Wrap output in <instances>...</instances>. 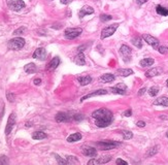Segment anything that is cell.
<instances>
[{
  "mask_svg": "<svg viewBox=\"0 0 168 165\" xmlns=\"http://www.w3.org/2000/svg\"><path fill=\"white\" fill-rule=\"evenodd\" d=\"M92 117L95 119V124L97 127L104 128L112 124L113 113L106 109H99L92 113Z\"/></svg>",
  "mask_w": 168,
  "mask_h": 165,
  "instance_id": "cell-1",
  "label": "cell"
},
{
  "mask_svg": "<svg viewBox=\"0 0 168 165\" xmlns=\"http://www.w3.org/2000/svg\"><path fill=\"white\" fill-rule=\"evenodd\" d=\"M25 45V39L22 38V37H15V38L10 39L7 44L9 50L13 51H19Z\"/></svg>",
  "mask_w": 168,
  "mask_h": 165,
  "instance_id": "cell-2",
  "label": "cell"
},
{
  "mask_svg": "<svg viewBox=\"0 0 168 165\" xmlns=\"http://www.w3.org/2000/svg\"><path fill=\"white\" fill-rule=\"evenodd\" d=\"M97 148L100 149V150H113V149H116V147L120 145V142H110V140H103V142H98L96 143Z\"/></svg>",
  "mask_w": 168,
  "mask_h": 165,
  "instance_id": "cell-3",
  "label": "cell"
},
{
  "mask_svg": "<svg viewBox=\"0 0 168 165\" xmlns=\"http://www.w3.org/2000/svg\"><path fill=\"white\" fill-rule=\"evenodd\" d=\"M83 32V29L77 27V28H67L65 29L64 31V35L67 39H74L77 38V36H80Z\"/></svg>",
  "mask_w": 168,
  "mask_h": 165,
  "instance_id": "cell-4",
  "label": "cell"
},
{
  "mask_svg": "<svg viewBox=\"0 0 168 165\" xmlns=\"http://www.w3.org/2000/svg\"><path fill=\"white\" fill-rule=\"evenodd\" d=\"M7 5L10 9L15 10V12H20L22 9L26 6L23 0H7Z\"/></svg>",
  "mask_w": 168,
  "mask_h": 165,
  "instance_id": "cell-5",
  "label": "cell"
},
{
  "mask_svg": "<svg viewBox=\"0 0 168 165\" xmlns=\"http://www.w3.org/2000/svg\"><path fill=\"white\" fill-rule=\"evenodd\" d=\"M118 27H119V24H113L112 26L105 27L101 32V39H104V38H106V37L112 36V35L116 32V29H118Z\"/></svg>",
  "mask_w": 168,
  "mask_h": 165,
  "instance_id": "cell-6",
  "label": "cell"
},
{
  "mask_svg": "<svg viewBox=\"0 0 168 165\" xmlns=\"http://www.w3.org/2000/svg\"><path fill=\"white\" fill-rule=\"evenodd\" d=\"M142 38L145 39V41L148 44L150 45H152L154 48H159V40L156 38V37L152 36V35H148V34H143L142 35Z\"/></svg>",
  "mask_w": 168,
  "mask_h": 165,
  "instance_id": "cell-7",
  "label": "cell"
},
{
  "mask_svg": "<svg viewBox=\"0 0 168 165\" xmlns=\"http://www.w3.org/2000/svg\"><path fill=\"white\" fill-rule=\"evenodd\" d=\"M16 124V113H10V116L9 117V120H7V124L6 127H5V134L9 135L10 132H12L13 126Z\"/></svg>",
  "mask_w": 168,
  "mask_h": 165,
  "instance_id": "cell-8",
  "label": "cell"
},
{
  "mask_svg": "<svg viewBox=\"0 0 168 165\" xmlns=\"http://www.w3.org/2000/svg\"><path fill=\"white\" fill-rule=\"evenodd\" d=\"M34 59H38L40 61H43L45 60V58H47V51H45V48H38L35 50V52L33 53V55H32Z\"/></svg>",
  "mask_w": 168,
  "mask_h": 165,
  "instance_id": "cell-9",
  "label": "cell"
},
{
  "mask_svg": "<svg viewBox=\"0 0 168 165\" xmlns=\"http://www.w3.org/2000/svg\"><path fill=\"white\" fill-rule=\"evenodd\" d=\"M82 152L85 156L87 157H96L97 156V150L92 147H86V145H84L83 149H82Z\"/></svg>",
  "mask_w": 168,
  "mask_h": 165,
  "instance_id": "cell-10",
  "label": "cell"
},
{
  "mask_svg": "<svg viewBox=\"0 0 168 165\" xmlns=\"http://www.w3.org/2000/svg\"><path fill=\"white\" fill-rule=\"evenodd\" d=\"M94 13V9L92 6H89V5H85L83 6L80 10L78 12V17L80 18H84L87 15H92Z\"/></svg>",
  "mask_w": 168,
  "mask_h": 165,
  "instance_id": "cell-11",
  "label": "cell"
},
{
  "mask_svg": "<svg viewBox=\"0 0 168 165\" xmlns=\"http://www.w3.org/2000/svg\"><path fill=\"white\" fill-rule=\"evenodd\" d=\"M120 52L121 54L123 55L124 57V60L125 61H128V58L130 59V56H131V53H132V50L130 48L128 45H123L120 48Z\"/></svg>",
  "mask_w": 168,
  "mask_h": 165,
  "instance_id": "cell-12",
  "label": "cell"
},
{
  "mask_svg": "<svg viewBox=\"0 0 168 165\" xmlns=\"http://www.w3.org/2000/svg\"><path fill=\"white\" fill-rule=\"evenodd\" d=\"M70 120V116L67 113H59L56 116V121L58 123H62V122H68Z\"/></svg>",
  "mask_w": 168,
  "mask_h": 165,
  "instance_id": "cell-13",
  "label": "cell"
},
{
  "mask_svg": "<svg viewBox=\"0 0 168 165\" xmlns=\"http://www.w3.org/2000/svg\"><path fill=\"white\" fill-rule=\"evenodd\" d=\"M59 64H60V59H59V57H55V58H53L52 61L48 64V70H50V71L55 70L57 67L59 66Z\"/></svg>",
  "mask_w": 168,
  "mask_h": 165,
  "instance_id": "cell-14",
  "label": "cell"
},
{
  "mask_svg": "<svg viewBox=\"0 0 168 165\" xmlns=\"http://www.w3.org/2000/svg\"><path fill=\"white\" fill-rule=\"evenodd\" d=\"M105 94H107V91H106V90H103V89H101V90H97V91L93 92V93L88 94V95H86V96L82 97V99H80V101H84V100H86V99L90 98V97L98 96V95H105Z\"/></svg>",
  "mask_w": 168,
  "mask_h": 165,
  "instance_id": "cell-15",
  "label": "cell"
},
{
  "mask_svg": "<svg viewBox=\"0 0 168 165\" xmlns=\"http://www.w3.org/2000/svg\"><path fill=\"white\" fill-rule=\"evenodd\" d=\"M74 63L77 64V65H85L86 64V59H85V56H84V54L80 52L78 53L77 56L74 57Z\"/></svg>",
  "mask_w": 168,
  "mask_h": 165,
  "instance_id": "cell-16",
  "label": "cell"
},
{
  "mask_svg": "<svg viewBox=\"0 0 168 165\" xmlns=\"http://www.w3.org/2000/svg\"><path fill=\"white\" fill-rule=\"evenodd\" d=\"M116 74L120 77H129V75L133 74V70L130 68H120L116 70Z\"/></svg>",
  "mask_w": 168,
  "mask_h": 165,
  "instance_id": "cell-17",
  "label": "cell"
},
{
  "mask_svg": "<svg viewBox=\"0 0 168 165\" xmlns=\"http://www.w3.org/2000/svg\"><path fill=\"white\" fill-rule=\"evenodd\" d=\"M154 105H161V106H168V97L162 96L154 101Z\"/></svg>",
  "mask_w": 168,
  "mask_h": 165,
  "instance_id": "cell-18",
  "label": "cell"
},
{
  "mask_svg": "<svg viewBox=\"0 0 168 165\" xmlns=\"http://www.w3.org/2000/svg\"><path fill=\"white\" fill-rule=\"evenodd\" d=\"M100 81L103 83H110V82H113L115 81V75L112 74H103L100 77Z\"/></svg>",
  "mask_w": 168,
  "mask_h": 165,
  "instance_id": "cell-19",
  "label": "cell"
},
{
  "mask_svg": "<svg viewBox=\"0 0 168 165\" xmlns=\"http://www.w3.org/2000/svg\"><path fill=\"white\" fill-rule=\"evenodd\" d=\"M78 83L80 84V86H87L92 82V77H77Z\"/></svg>",
  "mask_w": 168,
  "mask_h": 165,
  "instance_id": "cell-20",
  "label": "cell"
},
{
  "mask_svg": "<svg viewBox=\"0 0 168 165\" xmlns=\"http://www.w3.org/2000/svg\"><path fill=\"white\" fill-rule=\"evenodd\" d=\"M154 59H152V58H145V59H142L141 61L139 62V64H140V66H142V67H148V66H152L154 64Z\"/></svg>",
  "mask_w": 168,
  "mask_h": 165,
  "instance_id": "cell-21",
  "label": "cell"
},
{
  "mask_svg": "<svg viewBox=\"0 0 168 165\" xmlns=\"http://www.w3.org/2000/svg\"><path fill=\"white\" fill-rule=\"evenodd\" d=\"M82 139V134L80 133H73L71 135H69L68 138H67V142H78V140Z\"/></svg>",
  "mask_w": 168,
  "mask_h": 165,
  "instance_id": "cell-22",
  "label": "cell"
},
{
  "mask_svg": "<svg viewBox=\"0 0 168 165\" xmlns=\"http://www.w3.org/2000/svg\"><path fill=\"white\" fill-rule=\"evenodd\" d=\"M156 12H157V13H158V15H160V16H164V17H166V16H168V9H166V7L162 6V5H157Z\"/></svg>",
  "mask_w": 168,
  "mask_h": 165,
  "instance_id": "cell-23",
  "label": "cell"
},
{
  "mask_svg": "<svg viewBox=\"0 0 168 165\" xmlns=\"http://www.w3.org/2000/svg\"><path fill=\"white\" fill-rule=\"evenodd\" d=\"M24 70H25L27 74H34V72H36V66H35L34 63H29L25 65Z\"/></svg>",
  "mask_w": 168,
  "mask_h": 165,
  "instance_id": "cell-24",
  "label": "cell"
},
{
  "mask_svg": "<svg viewBox=\"0 0 168 165\" xmlns=\"http://www.w3.org/2000/svg\"><path fill=\"white\" fill-rule=\"evenodd\" d=\"M47 137V134L42 131H36L32 134V138L33 139H36V140H39V139H43Z\"/></svg>",
  "mask_w": 168,
  "mask_h": 165,
  "instance_id": "cell-25",
  "label": "cell"
},
{
  "mask_svg": "<svg viewBox=\"0 0 168 165\" xmlns=\"http://www.w3.org/2000/svg\"><path fill=\"white\" fill-rule=\"evenodd\" d=\"M159 74V69L158 68H152L150 70H148L145 72V77H156V75Z\"/></svg>",
  "mask_w": 168,
  "mask_h": 165,
  "instance_id": "cell-26",
  "label": "cell"
},
{
  "mask_svg": "<svg viewBox=\"0 0 168 165\" xmlns=\"http://www.w3.org/2000/svg\"><path fill=\"white\" fill-rule=\"evenodd\" d=\"M132 44H133L135 47L136 48H140L142 47V41H141V38H140L139 36H135V37H133L132 38Z\"/></svg>",
  "mask_w": 168,
  "mask_h": 165,
  "instance_id": "cell-27",
  "label": "cell"
},
{
  "mask_svg": "<svg viewBox=\"0 0 168 165\" xmlns=\"http://www.w3.org/2000/svg\"><path fill=\"white\" fill-rule=\"evenodd\" d=\"M66 160H67V163L68 164H78L80 163L78 159L75 156H67Z\"/></svg>",
  "mask_w": 168,
  "mask_h": 165,
  "instance_id": "cell-28",
  "label": "cell"
},
{
  "mask_svg": "<svg viewBox=\"0 0 168 165\" xmlns=\"http://www.w3.org/2000/svg\"><path fill=\"white\" fill-rule=\"evenodd\" d=\"M158 149H159L158 145H156V147L151 148L150 150L148 151V153H147V157H152V156L156 155V154L158 153Z\"/></svg>",
  "mask_w": 168,
  "mask_h": 165,
  "instance_id": "cell-29",
  "label": "cell"
},
{
  "mask_svg": "<svg viewBox=\"0 0 168 165\" xmlns=\"http://www.w3.org/2000/svg\"><path fill=\"white\" fill-rule=\"evenodd\" d=\"M122 134H123V136H124V139H131L132 137H133V133L128 130L122 131Z\"/></svg>",
  "mask_w": 168,
  "mask_h": 165,
  "instance_id": "cell-30",
  "label": "cell"
},
{
  "mask_svg": "<svg viewBox=\"0 0 168 165\" xmlns=\"http://www.w3.org/2000/svg\"><path fill=\"white\" fill-rule=\"evenodd\" d=\"M110 160H112V157L110 156H103V157H101L100 159H98V163L99 164L107 163V162H109Z\"/></svg>",
  "mask_w": 168,
  "mask_h": 165,
  "instance_id": "cell-31",
  "label": "cell"
},
{
  "mask_svg": "<svg viewBox=\"0 0 168 165\" xmlns=\"http://www.w3.org/2000/svg\"><path fill=\"white\" fill-rule=\"evenodd\" d=\"M100 20H101L102 22H108V21L113 20V16L104 15V13H102V15H100Z\"/></svg>",
  "mask_w": 168,
  "mask_h": 165,
  "instance_id": "cell-32",
  "label": "cell"
},
{
  "mask_svg": "<svg viewBox=\"0 0 168 165\" xmlns=\"http://www.w3.org/2000/svg\"><path fill=\"white\" fill-rule=\"evenodd\" d=\"M159 93V88L158 87H152L150 88V90H148V94H150L151 96H157V94Z\"/></svg>",
  "mask_w": 168,
  "mask_h": 165,
  "instance_id": "cell-33",
  "label": "cell"
},
{
  "mask_svg": "<svg viewBox=\"0 0 168 165\" xmlns=\"http://www.w3.org/2000/svg\"><path fill=\"white\" fill-rule=\"evenodd\" d=\"M110 91H112L113 93H115V94H120V95H124V94L126 93V91H123V90H121V89H119L116 87L110 88Z\"/></svg>",
  "mask_w": 168,
  "mask_h": 165,
  "instance_id": "cell-34",
  "label": "cell"
},
{
  "mask_svg": "<svg viewBox=\"0 0 168 165\" xmlns=\"http://www.w3.org/2000/svg\"><path fill=\"white\" fill-rule=\"evenodd\" d=\"M9 163V161L6 156H4V155L0 156V165H7Z\"/></svg>",
  "mask_w": 168,
  "mask_h": 165,
  "instance_id": "cell-35",
  "label": "cell"
},
{
  "mask_svg": "<svg viewBox=\"0 0 168 165\" xmlns=\"http://www.w3.org/2000/svg\"><path fill=\"white\" fill-rule=\"evenodd\" d=\"M54 156H55V158H56V160H57V162H58L59 164H68L67 163V160H65V159H62L60 156L59 155H57V154H54Z\"/></svg>",
  "mask_w": 168,
  "mask_h": 165,
  "instance_id": "cell-36",
  "label": "cell"
},
{
  "mask_svg": "<svg viewBox=\"0 0 168 165\" xmlns=\"http://www.w3.org/2000/svg\"><path fill=\"white\" fill-rule=\"evenodd\" d=\"M27 29L25 28V27H21V28L17 29V30H15V32H13V34L15 35H21V34H24L26 32Z\"/></svg>",
  "mask_w": 168,
  "mask_h": 165,
  "instance_id": "cell-37",
  "label": "cell"
},
{
  "mask_svg": "<svg viewBox=\"0 0 168 165\" xmlns=\"http://www.w3.org/2000/svg\"><path fill=\"white\" fill-rule=\"evenodd\" d=\"M157 50L159 51L160 54H167L168 53V48L167 47H162L161 45V47H159Z\"/></svg>",
  "mask_w": 168,
  "mask_h": 165,
  "instance_id": "cell-38",
  "label": "cell"
},
{
  "mask_svg": "<svg viewBox=\"0 0 168 165\" xmlns=\"http://www.w3.org/2000/svg\"><path fill=\"white\" fill-rule=\"evenodd\" d=\"M84 115H82V113H77V115H74L73 116V119L75 121H82V120H84Z\"/></svg>",
  "mask_w": 168,
  "mask_h": 165,
  "instance_id": "cell-39",
  "label": "cell"
},
{
  "mask_svg": "<svg viewBox=\"0 0 168 165\" xmlns=\"http://www.w3.org/2000/svg\"><path fill=\"white\" fill-rule=\"evenodd\" d=\"M6 97H7V99H9V102H13V101H15V98H16L15 94H13V93H7Z\"/></svg>",
  "mask_w": 168,
  "mask_h": 165,
  "instance_id": "cell-40",
  "label": "cell"
},
{
  "mask_svg": "<svg viewBox=\"0 0 168 165\" xmlns=\"http://www.w3.org/2000/svg\"><path fill=\"white\" fill-rule=\"evenodd\" d=\"M116 87L119 88V89H121V90H123V91L127 90V86L125 85V84H119V85H116Z\"/></svg>",
  "mask_w": 168,
  "mask_h": 165,
  "instance_id": "cell-41",
  "label": "cell"
},
{
  "mask_svg": "<svg viewBox=\"0 0 168 165\" xmlns=\"http://www.w3.org/2000/svg\"><path fill=\"white\" fill-rule=\"evenodd\" d=\"M116 164H123V165H127V164H128V163H127L126 161L122 160V159H116Z\"/></svg>",
  "mask_w": 168,
  "mask_h": 165,
  "instance_id": "cell-42",
  "label": "cell"
},
{
  "mask_svg": "<svg viewBox=\"0 0 168 165\" xmlns=\"http://www.w3.org/2000/svg\"><path fill=\"white\" fill-rule=\"evenodd\" d=\"M132 115V110L131 109H127L125 113H124V116L125 117H130V116Z\"/></svg>",
  "mask_w": 168,
  "mask_h": 165,
  "instance_id": "cell-43",
  "label": "cell"
},
{
  "mask_svg": "<svg viewBox=\"0 0 168 165\" xmlns=\"http://www.w3.org/2000/svg\"><path fill=\"white\" fill-rule=\"evenodd\" d=\"M33 83H34V85L39 86L40 84H41V80H40V78H35V80L33 81Z\"/></svg>",
  "mask_w": 168,
  "mask_h": 165,
  "instance_id": "cell-44",
  "label": "cell"
},
{
  "mask_svg": "<svg viewBox=\"0 0 168 165\" xmlns=\"http://www.w3.org/2000/svg\"><path fill=\"white\" fill-rule=\"evenodd\" d=\"M145 91H147V89H145V88H141V89L139 90V92H138V95H139V96L143 95V94L145 93Z\"/></svg>",
  "mask_w": 168,
  "mask_h": 165,
  "instance_id": "cell-45",
  "label": "cell"
},
{
  "mask_svg": "<svg viewBox=\"0 0 168 165\" xmlns=\"http://www.w3.org/2000/svg\"><path fill=\"white\" fill-rule=\"evenodd\" d=\"M136 124H137L138 127H145V122H143V121H138Z\"/></svg>",
  "mask_w": 168,
  "mask_h": 165,
  "instance_id": "cell-46",
  "label": "cell"
},
{
  "mask_svg": "<svg viewBox=\"0 0 168 165\" xmlns=\"http://www.w3.org/2000/svg\"><path fill=\"white\" fill-rule=\"evenodd\" d=\"M88 164H99V163H98V160H97V159H92V160L88 162Z\"/></svg>",
  "mask_w": 168,
  "mask_h": 165,
  "instance_id": "cell-47",
  "label": "cell"
},
{
  "mask_svg": "<svg viewBox=\"0 0 168 165\" xmlns=\"http://www.w3.org/2000/svg\"><path fill=\"white\" fill-rule=\"evenodd\" d=\"M60 1H61L62 4H69L70 2L72 1V0H60Z\"/></svg>",
  "mask_w": 168,
  "mask_h": 165,
  "instance_id": "cell-48",
  "label": "cell"
},
{
  "mask_svg": "<svg viewBox=\"0 0 168 165\" xmlns=\"http://www.w3.org/2000/svg\"><path fill=\"white\" fill-rule=\"evenodd\" d=\"M147 1H148V0H136L137 3H138V4H140V5L143 4V3H145V2H147Z\"/></svg>",
  "mask_w": 168,
  "mask_h": 165,
  "instance_id": "cell-49",
  "label": "cell"
},
{
  "mask_svg": "<svg viewBox=\"0 0 168 165\" xmlns=\"http://www.w3.org/2000/svg\"><path fill=\"white\" fill-rule=\"evenodd\" d=\"M160 118H161V119H168V117H166V115H162V116H160Z\"/></svg>",
  "mask_w": 168,
  "mask_h": 165,
  "instance_id": "cell-50",
  "label": "cell"
},
{
  "mask_svg": "<svg viewBox=\"0 0 168 165\" xmlns=\"http://www.w3.org/2000/svg\"><path fill=\"white\" fill-rule=\"evenodd\" d=\"M166 136H167V138H168V131H167V133H166Z\"/></svg>",
  "mask_w": 168,
  "mask_h": 165,
  "instance_id": "cell-51",
  "label": "cell"
},
{
  "mask_svg": "<svg viewBox=\"0 0 168 165\" xmlns=\"http://www.w3.org/2000/svg\"><path fill=\"white\" fill-rule=\"evenodd\" d=\"M166 85H167V87H168V80H167V82H166Z\"/></svg>",
  "mask_w": 168,
  "mask_h": 165,
  "instance_id": "cell-52",
  "label": "cell"
}]
</instances>
